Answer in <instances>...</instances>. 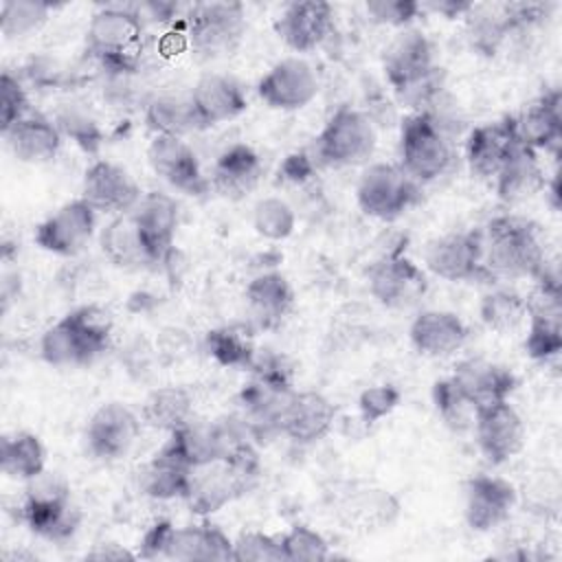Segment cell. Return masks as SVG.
<instances>
[{"mask_svg": "<svg viewBox=\"0 0 562 562\" xmlns=\"http://www.w3.org/2000/svg\"><path fill=\"white\" fill-rule=\"evenodd\" d=\"M483 241V272L485 279H538L547 270L544 246L531 222L501 215L494 217Z\"/></svg>", "mask_w": 562, "mask_h": 562, "instance_id": "6da1fadb", "label": "cell"}, {"mask_svg": "<svg viewBox=\"0 0 562 562\" xmlns=\"http://www.w3.org/2000/svg\"><path fill=\"white\" fill-rule=\"evenodd\" d=\"M138 558L167 560H233V540L215 525L202 522L191 527H173L169 520H158L140 540Z\"/></svg>", "mask_w": 562, "mask_h": 562, "instance_id": "7a4b0ae2", "label": "cell"}, {"mask_svg": "<svg viewBox=\"0 0 562 562\" xmlns=\"http://www.w3.org/2000/svg\"><path fill=\"white\" fill-rule=\"evenodd\" d=\"M143 44V20L132 7H103L88 24V53L110 70H132Z\"/></svg>", "mask_w": 562, "mask_h": 562, "instance_id": "3957f363", "label": "cell"}, {"mask_svg": "<svg viewBox=\"0 0 562 562\" xmlns=\"http://www.w3.org/2000/svg\"><path fill=\"white\" fill-rule=\"evenodd\" d=\"M22 520L29 529L46 540H68L79 527V512L70 503L68 485L50 472H42L26 481L22 503Z\"/></svg>", "mask_w": 562, "mask_h": 562, "instance_id": "277c9868", "label": "cell"}, {"mask_svg": "<svg viewBox=\"0 0 562 562\" xmlns=\"http://www.w3.org/2000/svg\"><path fill=\"white\" fill-rule=\"evenodd\" d=\"M400 160L415 182L437 180L452 165L450 140L430 112H415L402 121Z\"/></svg>", "mask_w": 562, "mask_h": 562, "instance_id": "5b68a950", "label": "cell"}, {"mask_svg": "<svg viewBox=\"0 0 562 562\" xmlns=\"http://www.w3.org/2000/svg\"><path fill=\"white\" fill-rule=\"evenodd\" d=\"M193 50L204 59L233 55L246 33V11L239 2H198L187 15Z\"/></svg>", "mask_w": 562, "mask_h": 562, "instance_id": "8992f818", "label": "cell"}, {"mask_svg": "<svg viewBox=\"0 0 562 562\" xmlns=\"http://www.w3.org/2000/svg\"><path fill=\"white\" fill-rule=\"evenodd\" d=\"M375 143L378 136L371 119L351 105H340L318 134L316 149L327 165L353 167L371 158Z\"/></svg>", "mask_w": 562, "mask_h": 562, "instance_id": "52a82bcc", "label": "cell"}, {"mask_svg": "<svg viewBox=\"0 0 562 562\" xmlns=\"http://www.w3.org/2000/svg\"><path fill=\"white\" fill-rule=\"evenodd\" d=\"M360 209L378 220H395L417 200V182L397 165L373 162L358 182Z\"/></svg>", "mask_w": 562, "mask_h": 562, "instance_id": "ba28073f", "label": "cell"}, {"mask_svg": "<svg viewBox=\"0 0 562 562\" xmlns=\"http://www.w3.org/2000/svg\"><path fill=\"white\" fill-rule=\"evenodd\" d=\"M560 281L544 270L536 279V288L527 301L529 331L525 349L533 360H549L562 349V299Z\"/></svg>", "mask_w": 562, "mask_h": 562, "instance_id": "9c48e42d", "label": "cell"}, {"mask_svg": "<svg viewBox=\"0 0 562 562\" xmlns=\"http://www.w3.org/2000/svg\"><path fill=\"white\" fill-rule=\"evenodd\" d=\"M424 270L400 250L386 252L369 268V292L386 307L415 305L426 294Z\"/></svg>", "mask_w": 562, "mask_h": 562, "instance_id": "30bf717a", "label": "cell"}, {"mask_svg": "<svg viewBox=\"0 0 562 562\" xmlns=\"http://www.w3.org/2000/svg\"><path fill=\"white\" fill-rule=\"evenodd\" d=\"M97 211L83 200L61 204L35 228V244L48 252L72 257L81 252L94 235Z\"/></svg>", "mask_w": 562, "mask_h": 562, "instance_id": "8fae6325", "label": "cell"}, {"mask_svg": "<svg viewBox=\"0 0 562 562\" xmlns=\"http://www.w3.org/2000/svg\"><path fill=\"white\" fill-rule=\"evenodd\" d=\"M140 432V419L121 402L101 404L86 426L88 452L103 461L125 457Z\"/></svg>", "mask_w": 562, "mask_h": 562, "instance_id": "7c38bea8", "label": "cell"}, {"mask_svg": "<svg viewBox=\"0 0 562 562\" xmlns=\"http://www.w3.org/2000/svg\"><path fill=\"white\" fill-rule=\"evenodd\" d=\"M257 94L274 110H301L318 94V77L305 59L285 57L259 79Z\"/></svg>", "mask_w": 562, "mask_h": 562, "instance_id": "4fadbf2b", "label": "cell"}, {"mask_svg": "<svg viewBox=\"0 0 562 562\" xmlns=\"http://www.w3.org/2000/svg\"><path fill=\"white\" fill-rule=\"evenodd\" d=\"M426 268L446 281L485 279L483 241L479 233H448L432 239L424 252Z\"/></svg>", "mask_w": 562, "mask_h": 562, "instance_id": "5bb4252c", "label": "cell"}, {"mask_svg": "<svg viewBox=\"0 0 562 562\" xmlns=\"http://www.w3.org/2000/svg\"><path fill=\"white\" fill-rule=\"evenodd\" d=\"M147 162L156 176L184 193L200 195L211 187L202 176L195 151L180 136L154 134L147 147Z\"/></svg>", "mask_w": 562, "mask_h": 562, "instance_id": "9a60e30c", "label": "cell"}, {"mask_svg": "<svg viewBox=\"0 0 562 562\" xmlns=\"http://www.w3.org/2000/svg\"><path fill=\"white\" fill-rule=\"evenodd\" d=\"M140 189L127 169L110 162L97 160L86 169L81 198L101 213L125 215L140 200Z\"/></svg>", "mask_w": 562, "mask_h": 562, "instance_id": "2e32d148", "label": "cell"}, {"mask_svg": "<svg viewBox=\"0 0 562 562\" xmlns=\"http://www.w3.org/2000/svg\"><path fill=\"white\" fill-rule=\"evenodd\" d=\"M472 428L481 452L492 463L509 461L525 446V424L507 400L479 408Z\"/></svg>", "mask_w": 562, "mask_h": 562, "instance_id": "e0dca14e", "label": "cell"}, {"mask_svg": "<svg viewBox=\"0 0 562 562\" xmlns=\"http://www.w3.org/2000/svg\"><path fill=\"white\" fill-rule=\"evenodd\" d=\"M274 31L292 50H314L334 31V9L323 0L288 2L274 20Z\"/></svg>", "mask_w": 562, "mask_h": 562, "instance_id": "ac0fdd59", "label": "cell"}, {"mask_svg": "<svg viewBox=\"0 0 562 562\" xmlns=\"http://www.w3.org/2000/svg\"><path fill=\"white\" fill-rule=\"evenodd\" d=\"M384 75L395 92H404L428 79L437 66L432 61V44L417 29H404L384 50Z\"/></svg>", "mask_w": 562, "mask_h": 562, "instance_id": "d6986e66", "label": "cell"}, {"mask_svg": "<svg viewBox=\"0 0 562 562\" xmlns=\"http://www.w3.org/2000/svg\"><path fill=\"white\" fill-rule=\"evenodd\" d=\"M516 501L518 494L509 481L476 474L465 483V522L474 531H492L509 518Z\"/></svg>", "mask_w": 562, "mask_h": 562, "instance_id": "ffe728a7", "label": "cell"}, {"mask_svg": "<svg viewBox=\"0 0 562 562\" xmlns=\"http://www.w3.org/2000/svg\"><path fill=\"white\" fill-rule=\"evenodd\" d=\"M154 263L165 261L173 250V235L178 228V204L162 191L143 193L130 211Z\"/></svg>", "mask_w": 562, "mask_h": 562, "instance_id": "44dd1931", "label": "cell"}, {"mask_svg": "<svg viewBox=\"0 0 562 562\" xmlns=\"http://www.w3.org/2000/svg\"><path fill=\"white\" fill-rule=\"evenodd\" d=\"M512 138L518 147L538 151L555 147L562 138V114H560V92L551 90L538 101L529 103L518 114L505 119Z\"/></svg>", "mask_w": 562, "mask_h": 562, "instance_id": "7402d4cb", "label": "cell"}, {"mask_svg": "<svg viewBox=\"0 0 562 562\" xmlns=\"http://www.w3.org/2000/svg\"><path fill=\"white\" fill-rule=\"evenodd\" d=\"M334 419L336 408L323 393L294 391L283 406L279 430L296 443H314L329 432Z\"/></svg>", "mask_w": 562, "mask_h": 562, "instance_id": "603a6c76", "label": "cell"}, {"mask_svg": "<svg viewBox=\"0 0 562 562\" xmlns=\"http://www.w3.org/2000/svg\"><path fill=\"white\" fill-rule=\"evenodd\" d=\"M189 99L202 127L233 121L246 110L241 86L235 79L217 72L202 75L191 88Z\"/></svg>", "mask_w": 562, "mask_h": 562, "instance_id": "cb8c5ba5", "label": "cell"}, {"mask_svg": "<svg viewBox=\"0 0 562 562\" xmlns=\"http://www.w3.org/2000/svg\"><path fill=\"white\" fill-rule=\"evenodd\" d=\"M400 498L382 487H364L347 494L338 505V520L358 533L380 531L400 516Z\"/></svg>", "mask_w": 562, "mask_h": 562, "instance_id": "d4e9b609", "label": "cell"}, {"mask_svg": "<svg viewBox=\"0 0 562 562\" xmlns=\"http://www.w3.org/2000/svg\"><path fill=\"white\" fill-rule=\"evenodd\" d=\"M450 378L476 411L496 402H505L516 386L512 371L483 358H468L459 362Z\"/></svg>", "mask_w": 562, "mask_h": 562, "instance_id": "484cf974", "label": "cell"}, {"mask_svg": "<svg viewBox=\"0 0 562 562\" xmlns=\"http://www.w3.org/2000/svg\"><path fill=\"white\" fill-rule=\"evenodd\" d=\"M261 173L263 167L257 151L244 143H237L220 154L209 182L220 195L241 200L257 189Z\"/></svg>", "mask_w": 562, "mask_h": 562, "instance_id": "4316f807", "label": "cell"}, {"mask_svg": "<svg viewBox=\"0 0 562 562\" xmlns=\"http://www.w3.org/2000/svg\"><path fill=\"white\" fill-rule=\"evenodd\" d=\"M465 336L463 321L446 310H426L411 325V342L419 353L430 358L454 353L465 342Z\"/></svg>", "mask_w": 562, "mask_h": 562, "instance_id": "83f0119b", "label": "cell"}, {"mask_svg": "<svg viewBox=\"0 0 562 562\" xmlns=\"http://www.w3.org/2000/svg\"><path fill=\"white\" fill-rule=\"evenodd\" d=\"M2 136L13 156L22 162H46L55 158L61 147L59 127L50 119L33 112L13 123Z\"/></svg>", "mask_w": 562, "mask_h": 562, "instance_id": "f1b7e54d", "label": "cell"}, {"mask_svg": "<svg viewBox=\"0 0 562 562\" xmlns=\"http://www.w3.org/2000/svg\"><path fill=\"white\" fill-rule=\"evenodd\" d=\"M516 149L507 121L485 123L470 132L465 143V158L472 173L481 178H496L509 154Z\"/></svg>", "mask_w": 562, "mask_h": 562, "instance_id": "f546056e", "label": "cell"}, {"mask_svg": "<svg viewBox=\"0 0 562 562\" xmlns=\"http://www.w3.org/2000/svg\"><path fill=\"white\" fill-rule=\"evenodd\" d=\"M547 187L544 171L538 162L536 151L518 147L509 154L501 171L496 173V193L507 204L531 200Z\"/></svg>", "mask_w": 562, "mask_h": 562, "instance_id": "4dcf8cb0", "label": "cell"}, {"mask_svg": "<svg viewBox=\"0 0 562 562\" xmlns=\"http://www.w3.org/2000/svg\"><path fill=\"white\" fill-rule=\"evenodd\" d=\"M193 468L182 463L173 452H169L165 446L160 452L154 454V459L140 470V490L156 498V501H171V498H184L191 485Z\"/></svg>", "mask_w": 562, "mask_h": 562, "instance_id": "1f68e13d", "label": "cell"}, {"mask_svg": "<svg viewBox=\"0 0 562 562\" xmlns=\"http://www.w3.org/2000/svg\"><path fill=\"white\" fill-rule=\"evenodd\" d=\"M246 303L263 327L281 323L294 303V292L281 272H263L246 285Z\"/></svg>", "mask_w": 562, "mask_h": 562, "instance_id": "d6a6232c", "label": "cell"}, {"mask_svg": "<svg viewBox=\"0 0 562 562\" xmlns=\"http://www.w3.org/2000/svg\"><path fill=\"white\" fill-rule=\"evenodd\" d=\"M40 353L53 367L88 364L94 356H99L68 318V314L42 334Z\"/></svg>", "mask_w": 562, "mask_h": 562, "instance_id": "836d02e7", "label": "cell"}, {"mask_svg": "<svg viewBox=\"0 0 562 562\" xmlns=\"http://www.w3.org/2000/svg\"><path fill=\"white\" fill-rule=\"evenodd\" d=\"M147 426L173 432L193 419V395L184 386H162L151 391L140 408Z\"/></svg>", "mask_w": 562, "mask_h": 562, "instance_id": "e575fe53", "label": "cell"}, {"mask_svg": "<svg viewBox=\"0 0 562 562\" xmlns=\"http://www.w3.org/2000/svg\"><path fill=\"white\" fill-rule=\"evenodd\" d=\"M0 468L7 476L18 481H31L46 468V450L37 435L29 430H15L0 441Z\"/></svg>", "mask_w": 562, "mask_h": 562, "instance_id": "d590c367", "label": "cell"}, {"mask_svg": "<svg viewBox=\"0 0 562 562\" xmlns=\"http://www.w3.org/2000/svg\"><path fill=\"white\" fill-rule=\"evenodd\" d=\"M103 255L121 268H132V266H143V263H154L147 246L132 220L130 213L116 215L99 237Z\"/></svg>", "mask_w": 562, "mask_h": 562, "instance_id": "8d00e7d4", "label": "cell"}, {"mask_svg": "<svg viewBox=\"0 0 562 562\" xmlns=\"http://www.w3.org/2000/svg\"><path fill=\"white\" fill-rule=\"evenodd\" d=\"M145 123L154 134H167V136H180V138L189 132L202 130L198 114L191 105V99L176 97V94L156 97L145 110Z\"/></svg>", "mask_w": 562, "mask_h": 562, "instance_id": "74e56055", "label": "cell"}, {"mask_svg": "<svg viewBox=\"0 0 562 562\" xmlns=\"http://www.w3.org/2000/svg\"><path fill=\"white\" fill-rule=\"evenodd\" d=\"M209 353L228 369H252L257 351L250 331L239 325H226L206 334Z\"/></svg>", "mask_w": 562, "mask_h": 562, "instance_id": "f35d334b", "label": "cell"}, {"mask_svg": "<svg viewBox=\"0 0 562 562\" xmlns=\"http://www.w3.org/2000/svg\"><path fill=\"white\" fill-rule=\"evenodd\" d=\"M479 316L483 325L498 334H514L518 331L527 321V301L509 290H494L481 299Z\"/></svg>", "mask_w": 562, "mask_h": 562, "instance_id": "ab89813d", "label": "cell"}, {"mask_svg": "<svg viewBox=\"0 0 562 562\" xmlns=\"http://www.w3.org/2000/svg\"><path fill=\"white\" fill-rule=\"evenodd\" d=\"M50 4L40 0H4L0 7V31L7 40L26 37L44 26Z\"/></svg>", "mask_w": 562, "mask_h": 562, "instance_id": "60d3db41", "label": "cell"}, {"mask_svg": "<svg viewBox=\"0 0 562 562\" xmlns=\"http://www.w3.org/2000/svg\"><path fill=\"white\" fill-rule=\"evenodd\" d=\"M294 224H296V215L292 206L277 195L261 198L252 209V226L266 239L279 241L290 237L294 231Z\"/></svg>", "mask_w": 562, "mask_h": 562, "instance_id": "b9f144b4", "label": "cell"}, {"mask_svg": "<svg viewBox=\"0 0 562 562\" xmlns=\"http://www.w3.org/2000/svg\"><path fill=\"white\" fill-rule=\"evenodd\" d=\"M432 400H435V406H437L441 419H443L452 430H465V428L474 426L476 408H474V404L459 391V386L454 384L452 378L439 380V382L432 386Z\"/></svg>", "mask_w": 562, "mask_h": 562, "instance_id": "7bdbcfd3", "label": "cell"}, {"mask_svg": "<svg viewBox=\"0 0 562 562\" xmlns=\"http://www.w3.org/2000/svg\"><path fill=\"white\" fill-rule=\"evenodd\" d=\"M285 562H323L329 558L327 540L307 525H294L281 536Z\"/></svg>", "mask_w": 562, "mask_h": 562, "instance_id": "ee69618b", "label": "cell"}, {"mask_svg": "<svg viewBox=\"0 0 562 562\" xmlns=\"http://www.w3.org/2000/svg\"><path fill=\"white\" fill-rule=\"evenodd\" d=\"M68 318L75 323V327L81 331V336L90 342V347L101 353L108 347L110 334H112V316L105 307L90 303V305H81L77 310H72L68 314Z\"/></svg>", "mask_w": 562, "mask_h": 562, "instance_id": "f6af8a7d", "label": "cell"}, {"mask_svg": "<svg viewBox=\"0 0 562 562\" xmlns=\"http://www.w3.org/2000/svg\"><path fill=\"white\" fill-rule=\"evenodd\" d=\"M233 560L239 562H285L281 538L263 531H241L233 540Z\"/></svg>", "mask_w": 562, "mask_h": 562, "instance_id": "bcb514c9", "label": "cell"}, {"mask_svg": "<svg viewBox=\"0 0 562 562\" xmlns=\"http://www.w3.org/2000/svg\"><path fill=\"white\" fill-rule=\"evenodd\" d=\"M474 15L468 22V33L472 40V46L483 50V53H494L496 46L503 42L505 35H509V22L503 13V9L498 11H476L472 7Z\"/></svg>", "mask_w": 562, "mask_h": 562, "instance_id": "7dc6e473", "label": "cell"}, {"mask_svg": "<svg viewBox=\"0 0 562 562\" xmlns=\"http://www.w3.org/2000/svg\"><path fill=\"white\" fill-rule=\"evenodd\" d=\"M29 112H31L29 97H26L22 83L18 81V77H13L9 70H4L0 77V130H2V134L13 123L24 119Z\"/></svg>", "mask_w": 562, "mask_h": 562, "instance_id": "c3c4849f", "label": "cell"}, {"mask_svg": "<svg viewBox=\"0 0 562 562\" xmlns=\"http://www.w3.org/2000/svg\"><path fill=\"white\" fill-rule=\"evenodd\" d=\"M402 400V393L397 386L393 384H375V386H369L360 393L358 397V408H360V417L367 422V424H375L380 422L382 417L391 415L397 404Z\"/></svg>", "mask_w": 562, "mask_h": 562, "instance_id": "681fc988", "label": "cell"}, {"mask_svg": "<svg viewBox=\"0 0 562 562\" xmlns=\"http://www.w3.org/2000/svg\"><path fill=\"white\" fill-rule=\"evenodd\" d=\"M367 15L378 24L406 26L422 13V2L415 0H369Z\"/></svg>", "mask_w": 562, "mask_h": 562, "instance_id": "f907efd6", "label": "cell"}, {"mask_svg": "<svg viewBox=\"0 0 562 562\" xmlns=\"http://www.w3.org/2000/svg\"><path fill=\"white\" fill-rule=\"evenodd\" d=\"M57 127H59V132L64 130L70 138H75L86 151H94L99 145V138H101L99 127L83 110L68 105L66 110L59 112Z\"/></svg>", "mask_w": 562, "mask_h": 562, "instance_id": "816d5d0a", "label": "cell"}, {"mask_svg": "<svg viewBox=\"0 0 562 562\" xmlns=\"http://www.w3.org/2000/svg\"><path fill=\"white\" fill-rule=\"evenodd\" d=\"M86 558L90 560H132L136 553L123 549L121 544H97Z\"/></svg>", "mask_w": 562, "mask_h": 562, "instance_id": "f5cc1de1", "label": "cell"}, {"mask_svg": "<svg viewBox=\"0 0 562 562\" xmlns=\"http://www.w3.org/2000/svg\"><path fill=\"white\" fill-rule=\"evenodd\" d=\"M474 4L470 2H454V0H441V2H428V4H422V11L424 9H432L441 15H448V18H457L461 13H470Z\"/></svg>", "mask_w": 562, "mask_h": 562, "instance_id": "db71d44e", "label": "cell"}]
</instances>
